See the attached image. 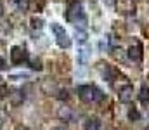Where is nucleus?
<instances>
[{"mask_svg":"<svg viewBox=\"0 0 149 130\" xmlns=\"http://www.w3.org/2000/svg\"><path fill=\"white\" fill-rule=\"evenodd\" d=\"M76 92H78V97L83 102H87V104H90V102H101L106 97L104 92L101 88H97L95 85H80L76 88Z\"/></svg>","mask_w":149,"mask_h":130,"instance_id":"1","label":"nucleus"},{"mask_svg":"<svg viewBox=\"0 0 149 130\" xmlns=\"http://www.w3.org/2000/svg\"><path fill=\"white\" fill-rule=\"evenodd\" d=\"M66 17H68L70 23H74V24H78V23L85 24V23H87V17H85V12H83V9H81V3H78V2H73V3L68 7Z\"/></svg>","mask_w":149,"mask_h":130,"instance_id":"2","label":"nucleus"},{"mask_svg":"<svg viewBox=\"0 0 149 130\" xmlns=\"http://www.w3.org/2000/svg\"><path fill=\"white\" fill-rule=\"evenodd\" d=\"M50 30L54 31V35H56V42H57L59 47H63V49H70V47H71V38H70V35L64 31V28H63L61 24L52 23V24H50Z\"/></svg>","mask_w":149,"mask_h":130,"instance_id":"3","label":"nucleus"},{"mask_svg":"<svg viewBox=\"0 0 149 130\" xmlns=\"http://www.w3.org/2000/svg\"><path fill=\"white\" fill-rule=\"evenodd\" d=\"M24 61H28V54L23 47H12L10 49V63L12 64H23Z\"/></svg>","mask_w":149,"mask_h":130,"instance_id":"4","label":"nucleus"},{"mask_svg":"<svg viewBox=\"0 0 149 130\" xmlns=\"http://www.w3.org/2000/svg\"><path fill=\"white\" fill-rule=\"evenodd\" d=\"M127 56H128V59H132V61H135V63H141L142 57H144V54H142V45L139 42L134 43V45H130Z\"/></svg>","mask_w":149,"mask_h":130,"instance_id":"5","label":"nucleus"},{"mask_svg":"<svg viewBox=\"0 0 149 130\" xmlns=\"http://www.w3.org/2000/svg\"><path fill=\"white\" fill-rule=\"evenodd\" d=\"M118 99H120V102H123V104L132 102V101H134V87L132 85H125L123 88H120Z\"/></svg>","mask_w":149,"mask_h":130,"instance_id":"6","label":"nucleus"},{"mask_svg":"<svg viewBox=\"0 0 149 130\" xmlns=\"http://www.w3.org/2000/svg\"><path fill=\"white\" fill-rule=\"evenodd\" d=\"M99 71H101V75H102V78L104 80H108V82H113L114 80V76H116V71L113 70V66L109 64H99Z\"/></svg>","mask_w":149,"mask_h":130,"instance_id":"7","label":"nucleus"},{"mask_svg":"<svg viewBox=\"0 0 149 130\" xmlns=\"http://www.w3.org/2000/svg\"><path fill=\"white\" fill-rule=\"evenodd\" d=\"M42 90H43V94H47V95H56V94L59 92V87L56 85V82L43 80V82H42Z\"/></svg>","mask_w":149,"mask_h":130,"instance_id":"8","label":"nucleus"},{"mask_svg":"<svg viewBox=\"0 0 149 130\" xmlns=\"http://www.w3.org/2000/svg\"><path fill=\"white\" fill-rule=\"evenodd\" d=\"M57 116H59L61 120H64V122H73V120H74V113L71 111V108H66V106L59 108Z\"/></svg>","mask_w":149,"mask_h":130,"instance_id":"9","label":"nucleus"},{"mask_svg":"<svg viewBox=\"0 0 149 130\" xmlns=\"http://www.w3.org/2000/svg\"><path fill=\"white\" fill-rule=\"evenodd\" d=\"M9 95H10V104L12 106H19L24 101V92L23 90H12V94H9Z\"/></svg>","mask_w":149,"mask_h":130,"instance_id":"10","label":"nucleus"},{"mask_svg":"<svg viewBox=\"0 0 149 130\" xmlns=\"http://www.w3.org/2000/svg\"><path fill=\"white\" fill-rule=\"evenodd\" d=\"M139 101L144 102V104L149 101V87H148V83H142V85H141V90H139Z\"/></svg>","mask_w":149,"mask_h":130,"instance_id":"11","label":"nucleus"},{"mask_svg":"<svg viewBox=\"0 0 149 130\" xmlns=\"http://www.w3.org/2000/svg\"><path fill=\"white\" fill-rule=\"evenodd\" d=\"M85 130H99V127H101V123H99V120L97 118H88L87 122H85Z\"/></svg>","mask_w":149,"mask_h":130,"instance_id":"12","label":"nucleus"},{"mask_svg":"<svg viewBox=\"0 0 149 130\" xmlns=\"http://www.w3.org/2000/svg\"><path fill=\"white\" fill-rule=\"evenodd\" d=\"M74 38H76L80 43H85L87 38H88V35H87L85 30H78V28H76V30H74Z\"/></svg>","mask_w":149,"mask_h":130,"instance_id":"13","label":"nucleus"},{"mask_svg":"<svg viewBox=\"0 0 149 130\" xmlns=\"http://www.w3.org/2000/svg\"><path fill=\"white\" fill-rule=\"evenodd\" d=\"M128 120H130V122H137V120H141V113H139L135 108L130 109V111H128Z\"/></svg>","mask_w":149,"mask_h":130,"instance_id":"14","label":"nucleus"},{"mask_svg":"<svg viewBox=\"0 0 149 130\" xmlns=\"http://www.w3.org/2000/svg\"><path fill=\"white\" fill-rule=\"evenodd\" d=\"M31 28H37V30H40L42 26H43V19L42 17H31Z\"/></svg>","mask_w":149,"mask_h":130,"instance_id":"15","label":"nucleus"},{"mask_svg":"<svg viewBox=\"0 0 149 130\" xmlns=\"http://www.w3.org/2000/svg\"><path fill=\"white\" fill-rule=\"evenodd\" d=\"M28 63H30L31 70H37V71H40V70H42V61H40V59H30Z\"/></svg>","mask_w":149,"mask_h":130,"instance_id":"16","label":"nucleus"},{"mask_svg":"<svg viewBox=\"0 0 149 130\" xmlns=\"http://www.w3.org/2000/svg\"><path fill=\"white\" fill-rule=\"evenodd\" d=\"M87 57H88V50H87V49H81V50L78 52V61L83 64V63L87 61Z\"/></svg>","mask_w":149,"mask_h":130,"instance_id":"17","label":"nucleus"},{"mask_svg":"<svg viewBox=\"0 0 149 130\" xmlns=\"http://www.w3.org/2000/svg\"><path fill=\"white\" fill-rule=\"evenodd\" d=\"M7 122V111L3 108H0V125H3Z\"/></svg>","mask_w":149,"mask_h":130,"instance_id":"18","label":"nucleus"},{"mask_svg":"<svg viewBox=\"0 0 149 130\" xmlns=\"http://www.w3.org/2000/svg\"><path fill=\"white\" fill-rule=\"evenodd\" d=\"M57 97H59L61 101H66V99L70 97V95H68V90H59V92H57Z\"/></svg>","mask_w":149,"mask_h":130,"instance_id":"19","label":"nucleus"},{"mask_svg":"<svg viewBox=\"0 0 149 130\" xmlns=\"http://www.w3.org/2000/svg\"><path fill=\"white\" fill-rule=\"evenodd\" d=\"M21 78H28V75L23 73V75H10L9 76V80H21Z\"/></svg>","mask_w":149,"mask_h":130,"instance_id":"20","label":"nucleus"},{"mask_svg":"<svg viewBox=\"0 0 149 130\" xmlns=\"http://www.w3.org/2000/svg\"><path fill=\"white\" fill-rule=\"evenodd\" d=\"M17 3H19V9H21V10H26V9H28V3H30V2H28V0H19Z\"/></svg>","mask_w":149,"mask_h":130,"instance_id":"21","label":"nucleus"},{"mask_svg":"<svg viewBox=\"0 0 149 130\" xmlns=\"http://www.w3.org/2000/svg\"><path fill=\"white\" fill-rule=\"evenodd\" d=\"M7 94H9V88H7L5 85H0V99H2V97H5Z\"/></svg>","mask_w":149,"mask_h":130,"instance_id":"22","label":"nucleus"},{"mask_svg":"<svg viewBox=\"0 0 149 130\" xmlns=\"http://www.w3.org/2000/svg\"><path fill=\"white\" fill-rule=\"evenodd\" d=\"M5 66H7V63H5V59H3V57H0V70H3Z\"/></svg>","mask_w":149,"mask_h":130,"instance_id":"23","label":"nucleus"},{"mask_svg":"<svg viewBox=\"0 0 149 130\" xmlns=\"http://www.w3.org/2000/svg\"><path fill=\"white\" fill-rule=\"evenodd\" d=\"M16 130H28V129H26L24 125H17V127H16Z\"/></svg>","mask_w":149,"mask_h":130,"instance_id":"24","label":"nucleus"},{"mask_svg":"<svg viewBox=\"0 0 149 130\" xmlns=\"http://www.w3.org/2000/svg\"><path fill=\"white\" fill-rule=\"evenodd\" d=\"M104 2H106L108 5H111V3H113V0H104Z\"/></svg>","mask_w":149,"mask_h":130,"instance_id":"25","label":"nucleus"},{"mask_svg":"<svg viewBox=\"0 0 149 130\" xmlns=\"http://www.w3.org/2000/svg\"><path fill=\"white\" fill-rule=\"evenodd\" d=\"M144 130H149V127H148V129H144Z\"/></svg>","mask_w":149,"mask_h":130,"instance_id":"26","label":"nucleus"},{"mask_svg":"<svg viewBox=\"0 0 149 130\" xmlns=\"http://www.w3.org/2000/svg\"><path fill=\"white\" fill-rule=\"evenodd\" d=\"M14 2H19V0H14Z\"/></svg>","mask_w":149,"mask_h":130,"instance_id":"27","label":"nucleus"},{"mask_svg":"<svg viewBox=\"0 0 149 130\" xmlns=\"http://www.w3.org/2000/svg\"><path fill=\"white\" fill-rule=\"evenodd\" d=\"M56 130H61V129H56Z\"/></svg>","mask_w":149,"mask_h":130,"instance_id":"28","label":"nucleus"},{"mask_svg":"<svg viewBox=\"0 0 149 130\" xmlns=\"http://www.w3.org/2000/svg\"><path fill=\"white\" fill-rule=\"evenodd\" d=\"M0 80H2V78H0Z\"/></svg>","mask_w":149,"mask_h":130,"instance_id":"29","label":"nucleus"}]
</instances>
